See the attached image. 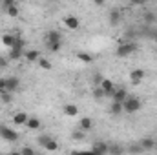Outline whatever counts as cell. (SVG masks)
I'll return each mask as SVG.
<instances>
[{
	"instance_id": "cell-12",
	"label": "cell",
	"mask_w": 157,
	"mask_h": 155,
	"mask_svg": "<svg viewBox=\"0 0 157 155\" xmlns=\"http://www.w3.org/2000/svg\"><path fill=\"white\" fill-rule=\"evenodd\" d=\"M62 112H64V115H68V117H75V115H78V106L77 104H64Z\"/></svg>"
},
{
	"instance_id": "cell-40",
	"label": "cell",
	"mask_w": 157,
	"mask_h": 155,
	"mask_svg": "<svg viewBox=\"0 0 157 155\" xmlns=\"http://www.w3.org/2000/svg\"><path fill=\"white\" fill-rule=\"evenodd\" d=\"M155 148H157V141H155Z\"/></svg>"
},
{
	"instance_id": "cell-14",
	"label": "cell",
	"mask_w": 157,
	"mask_h": 155,
	"mask_svg": "<svg viewBox=\"0 0 157 155\" xmlns=\"http://www.w3.org/2000/svg\"><path fill=\"white\" fill-rule=\"evenodd\" d=\"M44 39H46V44L48 42H60V33L57 29H51V31H48L44 35Z\"/></svg>"
},
{
	"instance_id": "cell-16",
	"label": "cell",
	"mask_w": 157,
	"mask_h": 155,
	"mask_svg": "<svg viewBox=\"0 0 157 155\" xmlns=\"http://www.w3.org/2000/svg\"><path fill=\"white\" fill-rule=\"evenodd\" d=\"M139 144L143 146V150H152V148H155V141H154V139H150V137L141 139V141H139Z\"/></svg>"
},
{
	"instance_id": "cell-3",
	"label": "cell",
	"mask_w": 157,
	"mask_h": 155,
	"mask_svg": "<svg viewBox=\"0 0 157 155\" xmlns=\"http://www.w3.org/2000/svg\"><path fill=\"white\" fill-rule=\"evenodd\" d=\"M39 144L44 148V150H48V152H57L59 150V142L53 139V137H49V135H40L39 139Z\"/></svg>"
},
{
	"instance_id": "cell-4",
	"label": "cell",
	"mask_w": 157,
	"mask_h": 155,
	"mask_svg": "<svg viewBox=\"0 0 157 155\" xmlns=\"http://www.w3.org/2000/svg\"><path fill=\"white\" fill-rule=\"evenodd\" d=\"M0 137H2L4 141H9V142H15V141L18 139V133H17L15 130H11V128H7V126H4V124H0Z\"/></svg>"
},
{
	"instance_id": "cell-25",
	"label": "cell",
	"mask_w": 157,
	"mask_h": 155,
	"mask_svg": "<svg viewBox=\"0 0 157 155\" xmlns=\"http://www.w3.org/2000/svg\"><path fill=\"white\" fill-rule=\"evenodd\" d=\"M60 47H62V40H60V42H48V49H49V53H57Z\"/></svg>"
},
{
	"instance_id": "cell-33",
	"label": "cell",
	"mask_w": 157,
	"mask_h": 155,
	"mask_svg": "<svg viewBox=\"0 0 157 155\" xmlns=\"http://www.w3.org/2000/svg\"><path fill=\"white\" fill-rule=\"evenodd\" d=\"M91 82H93L95 86H101V82H102V77H101L99 73H95V75H93V78H91Z\"/></svg>"
},
{
	"instance_id": "cell-37",
	"label": "cell",
	"mask_w": 157,
	"mask_h": 155,
	"mask_svg": "<svg viewBox=\"0 0 157 155\" xmlns=\"http://www.w3.org/2000/svg\"><path fill=\"white\" fill-rule=\"evenodd\" d=\"M0 89H6V77H0Z\"/></svg>"
},
{
	"instance_id": "cell-27",
	"label": "cell",
	"mask_w": 157,
	"mask_h": 155,
	"mask_svg": "<svg viewBox=\"0 0 157 155\" xmlns=\"http://www.w3.org/2000/svg\"><path fill=\"white\" fill-rule=\"evenodd\" d=\"M122 152H124V148H122V146H117V144H108V153L117 155V153H122Z\"/></svg>"
},
{
	"instance_id": "cell-29",
	"label": "cell",
	"mask_w": 157,
	"mask_h": 155,
	"mask_svg": "<svg viewBox=\"0 0 157 155\" xmlns=\"http://www.w3.org/2000/svg\"><path fill=\"white\" fill-rule=\"evenodd\" d=\"M6 13H7L9 17H13V18H15V17H18V7L13 4V6H9V7L6 9Z\"/></svg>"
},
{
	"instance_id": "cell-10",
	"label": "cell",
	"mask_w": 157,
	"mask_h": 155,
	"mask_svg": "<svg viewBox=\"0 0 157 155\" xmlns=\"http://www.w3.org/2000/svg\"><path fill=\"white\" fill-rule=\"evenodd\" d=\"M101 88L104 89L106 97H112V95H113V91H115V88H113V80H110V78H102Z\"/></svg>"
},
{
	"instance_id": "cell-32",
	"label": "cell",
	"mask_w": 157,
	"mask_h": 155,
	"mask_svg": "<svg viewBox=\"0 0 157 155\" xmlns=\"http://www.w3.org/2000/svg\"><path fill=\"white\" fill-rule=\"evenodd\" d=\"M18 153H22V155H33V153H35V150L26 146V148H20V152H18Z\"/></svg>"
},
{
	"instance_id": "cell-15",
	"label": "cell",
	"mask_w": 157,
	"mask_h": 155,
	"mask_svg": "<svg viewBox=\"0 0 157 155\" xmlns=\"http://www.w3.org/2000/svg\"><path fill=\"white\" fill-rule=\"evenodd\" d=\"M126 97H128V91H126L124 88H121V89H115V91H113V95H112V99H113V100H117V102H122Z\"/></svg>"
},
{
	"instance_id": "cell-5",
	"label": "cell",
	"mask_w": 157,
	"mask_h": 155,
	"mask_svg": "<svg viewBox=\"0 0 157 155\" xmlns=\"http://www.w3.org/2000/svg\"><path fill=\"white\" fill-rule=\"evenodd\" d=\"M108 22H110V26H113V28L122 22V11H121L119 7H113V9L110 11V15H108Z\"/></svg>"
},
{
	"instance_id": "cell-6",
	"label": "cell",
	"mask_w": 157,
	"mask_h": 155,
	"mask_svg": "<svg viewBox=\"0 0 157 155\" xmlns=\"http://www.w3.org/2000/svg\"><path fill=\"white\" fill-rule=\"evenodd\" d=\"M62 24H64L68 29H78V28H80V20H78L77 17H73V15H70V17H64Z\"/></svg>"
},
{
	"instance_id": "cell-38",
	"label": "cell",
	"mask_w": 157,
	"mask_h": 155,
	"mask_svg": "<svg viewBox=\"0 0 157 155\" xmlns=\"http://www.w3.org/2000/svg\"><path fill=\"white\" fill-rule=\"evenodd\" d=\"M104 2H106V0H93V4H95V6H102Z\"/></svg>"
},
{
	"instance_id": "cell-26",
	"label": "cell",
	"mask_w": 157,
	"mask_h": 155,
	"mask_svg": "<svg viewBox=\"0 0 157 155\" xmlns=\"http://www.w3.org/2000/svg\"><path fill=\"white\" fill-rule=\"evenodd\" d=\"M0 100L2 102H11V91H7V89H0Z\"/></svg>"
},
{
	"instance_id": "cell-7",
	"label": "cell",
	"mask_w": 157,
	"mask_h": 155,
	"mask_svg": "<svg viewBox=\"0 0 157 155\" xmlns=\"http://www.w3.org/2000/svg\"><path fill=\"white\" fill-rule=\"evenodd\" d=\"M18 88H20V80H18V78L17 77H6V89H7V91L15 93Z\"/></svg>"
},
{
	"instance_id": "cell-2",
	"label": "cell",
	"mask_w": 157,
	"mask_h": 155,
	"mask_svg": "<svg viewBox=\"0 0 157 155\" xmlns=\"http://www.w3.org/2000/svg\"><path fill=\"white\" fill-rule=\"evenodd\" d=\"M137 47H139V46H137L135 42H121L119 47L115 49V55H117V57H122V59H124V57H130L132 53L137 51Z\"/></svg>"
},
{
	"instance_id": "cell-36",
	"label": "cell",
	"mask_w": 157,
	"mask_h": 155,
	"mask_svg": "<svg viewBox=\"0 0 157 155\" xmlns=\"http://www.w3.org/2000/svg\"><path fill=\"white\" fill-rule=\"evenodd\" d=\"M130 2H132L133 6H144V4H146L148 0H130Z\"/></svg>"
},
{
	"instance_id": "cell-28",
	"label": "cell",
	"mask_w": 157,
	"mask_h": 155,
	"mask_svg": "<svg viewBox=\"0 0 157 155\" xmlns=\"http://www.w3.org/2000/svg\"><path fill=\"white\" fill-rule=\"evenodd\" d=\"M37 62H39V66L42 68V70H51V62H49L48 59H44V57H40L39 60H37Z\"/></svg>"
},
{
	"instance_id": "cell-35",
	"label": "cell",
	"mask_w": 157,
	"mask_h": 155,
	"mask_svg": "<svg viewBox=\"0 0 157 155\" xmlns=\"http://www.w3.org/2000/svg\"><path fill=\"white\" fill-rule=\"evenodd\" d=\"M13 4H15V0H2V9L6 11V9H7L9 6H13Z\"/></svg>"
},
{
	"instance_id": "cell-19",
	"label": "cell",
	"mask_w": 157,
	"mask_h": 155,
	"mask_svg": "<svg viewBox=\"0 0 157 155\" xmlns=\"http://www.w3.org/2000/svg\"><path fill=\"white\" fill-rule=\"evenodd\" d=\"M24 57H26V60L28 62H37L40 59V53L39 51H35V49H31V51H26L24 53Z\"/></svg>"
},
{
	"instance_id": "cell-8",
	"label": "cell",
	"mask_w": 157,
	"mask_h": 155,
	"mask_svg": "<svg viewBox=\"0 0 157 155\" xmlns=\"http://www.w3.org/2000/svg\"><path fill=\"white\" fill-rule=\"evenodd\" d=\"M143 78H144V70H133V71L130 73V82H132L133 86H139V84L143 82Z\"/></svg>"
},
{
	"instance_id": "cell-21",
	"label": "cell",
	"mask_w": 157,
	"mask_h": 155,
	"mask_svg": "<svg viewBox=\"0 0 157 155\" xmlns=\"http://www.w3.org/2000/svg\"><path fill=\"white\" fill-rule=\"evenodd\" d=\"M124 110H122V102H117V100H113V104H112V108H110V113L112 115H119V113H122Z\"/></svg>"
},
{
	"instance_id": "cell-22",
	"label": "cell",
	"mask_w": 157,
	"mask_h": 155,
	"mask_svg": "<svg viewBox=\"0 0 157 155\" xmlns=\"http://www.w3.org/2000/svg\"><path fill=\"white\" fill-rule=\"evenodd\" d=\"M77 59L78 60H82V62H93V55H90V53H86V51H78L77 53Z\"/></svg>"
},
{
	"instance_id": "cell-39",
	"label": "cell",
	"mask_w": 157,
	"mask_h": 155,
	"mask_svg": "<svg viewBox=\"0 0 157 155\" xmlns=\"http://www.w3.org/2000/svg\"><path fill=\"white\" fill-rule=\"evenodd\" d=\"M154 40H155V46H157V35H155V37H154Z\"/></svg>"
},
{
	"instance_id": "cell-31",
	"label": "cell",
	"mask_w": 157,
	"mask_h": 155,
	"mask_svg": "<svg viewBox=\"0 0 157 155\" xmlns=\"http://www.w3.org/2000/svg\"><path fill=\"white\" fill-rule=\"evenodd\" d=\"M128 152H132V153H137V152H144V150H143V146H141V144H132V146L128 148Z\"/></svg>"
},
{
	"instance_id": "cell-20",
	"label": "cell",
	"mask_w": 157,
	"mask_h": 155,
	"mask_svg": "<svg viewBox=\"0 0 157 155\" xmlns=\"http://www.w3.org/2000/svg\"><path fill=\"white\" fill-rule=\"evenodd\" d=\"M26 126H28V130H39L40 128V119H37V117H29L28 122H26Z\"/></svg>"
},
{
	"instance_id": "cell-13",
	"label": "cell",
	"mask_w": 157,
	"mask_h": 155,
	"mask_svg": "<svg viewBox=\"0 0 157 155\" xmlns=\"http://www.w3.org/2000/svg\"><path fill=\"white\" fill-rule=\"evenodd\" d=\"M78 128L84 130V131H90V130L93 128V120H91L90 117H82V119L78 120Z\"/></svg>"
},
{
	"instance_id": "cell-11",
	"label": "cell",
	"mask_w": 157,
	"mask_h": 155,
	"mask_svg": "<svg viewBox=\"0 0 157 155\" xmlns=\"http://www.w3.org/2000/svg\"><path fill=\"white\" fill-rule=\"evenodd\" d=\"M28 113L26 112H18V113H15V117H13V122L17 124V126H26V122H28Z\"/></svg>"
},
{
	"instance_id": "cell-17",
	"label": "cell",
	"mask_w": 157,
	"mask_h": 155,
	"mask_svg": "<svg viewBox=\"0 0 157 155\" xmlns=\"http://www.w3.org/2000/svg\"><path fill=\"white\" fill-rule=\"evenodd\" d=\"M15 40H17V37H15V35H11V33H6V35H2V44H4V46H7L9 49L13 47Z\"/></svg>"
},
{
	"instance_id": "cell-23",
	"label": "cell",
	"mask_w": 157,
	"mask_h": 155,
	"mask_svg": "<svg viewBox=\"0 0 157 155\" xmlns=\"http://www.w3.org/2000/svg\"><path fill=\"white\" fill-rule=\"evenodd\" d=\"M143 18H144V22H146L148 26H152V24H155V22H157V15H155V13H150V11H146Z\"/></svg>"
},
{
	"instance_id": "cell-34",
	"label": "cell",
	"mask_w": 157,
	"mask_h": 155,
	"mask_svg": "<svg viewBox=\"0 0 157 155\" xmlns=\"http://www.w3.org/2000/svg\"><path fill=\"white\" fill-rule=\"evenodd\" d=\"M7 62H9V59H6V57H2V55H0V70L7 68Z\"/></svg>"
},
{
	"instance_id": "cell-9",
	"label": "cell",
	"mask_w": 157,
	"mask_h": 155,
	"mask_svg": "<svg viewBox=\"0 0 157 155\" xmlns=\"http://www.w3.org/2000/svg\"><path fill=\"white\" fill-rule=\"evenodd\" d=\"M91 153H97V155L108 153V144H106V142H102V141L93 142V146H91Z\"/></svg>"
},
{
	"instance_id": "cell-30",
	"label": "cell",
	"mask_w": 157,
	"mask_h": 155,
	"mask_svg": "<svg viewBox=\"0 0 157 155\" xmlns=\"http://www.w3.org/2000/svg\"><path fill=\"white\" fill-rule=\"evenodd\" d=\"M84 133H86V131H84V130H80V128H78V130H75V131H73V133H71V137H73V139H75V141H82V139H84Z\"/></svg>"
},
{
	"instance_id": "cell-18",
	"label": "cell",
	"mask_w": 157,
	"mask_h": 155,
	"mask_svg": "<svg viewBox=\"0 0 157 155\" xmlns=\"http://www.w3.org/2000/svg\"><path fill=\"white\" fill-rule=\"evenodd\" d=\"M24 55V49H20V47H11V51H9V60H18L20 57Z\"/></svg>"
},
{
	"instance_id": "cell-1",
	"label": "cell",
	"mask_w": 157,
	"mask_h": 155,
	"mask_svg": "<svg viewBox=\"0 0 157 155\" xmlns=\"http://www.w3.org/2000/svg\"><path fill=\"white\" fill-rule=\"evenodd\" d=\"M141 100L137 99V97H126L124 100H122V110L126 112V113H137L139 110H141Z\"/></svg>"
},
{
	"instance_id": "cell-24",
	"label": "cell",
	"mask_w": 157,
	"mask_h": 155,
	"mask_svg": "<svg viewBox=\"0 0 157 155\" xmlns=\"http://www.w3.org/2000/svg\"><path fill=\"white\" fill-rule=\"evenodd\" d=\"M91 93H93V99H97V100H101V99H104V97H106V93H104V89H102L101 86H95Z\"/></svg>"
}]
</instances>
